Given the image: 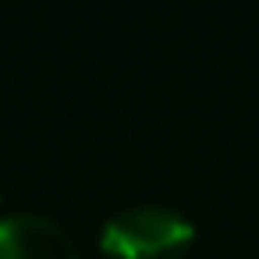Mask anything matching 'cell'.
Masks as SVG:
<instances>
[{"instance_id": "obj_2", "label": "cell", "mask_w": 259, "mask_h": 259, "mask_svg": "<svg viewBox=\"0 0 259 259\" xmlns=\"http://www.w3.org/2000/svg\"><path fill=\"white\" fill-rule=\"evenodd\" d=\"M0 259H82L71 234L43 213L0 217Z\"/></svg>"}, {"instance_id": "obj_1", "label": "cell", "mask_w": 259, "mask_h": 259, "mask_svg": "<svg viewBox=\"0 0 259 259\" xmlns=\"http://www.w3.org/2000/svg\"><path fill=\"white\" fill-rule=\"evenodd\" d=\"M195 245V227L167 206H128L100 231L107 259H185Z\"/></svg>"}]
</instances>
